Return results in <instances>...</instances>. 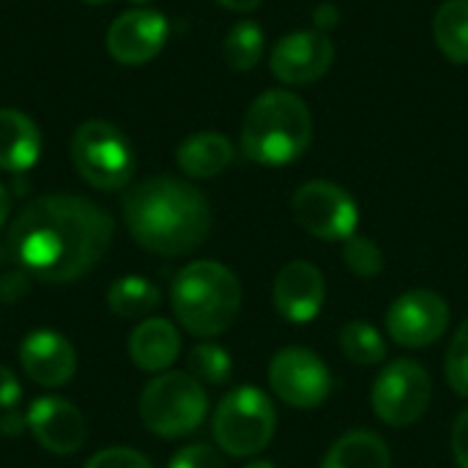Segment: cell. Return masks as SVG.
Masks as SVG:
<instances>
[{
	"instance_id": "obj_36",
	"label": "cell",
	"mask_w": 468,
	"mask_h": 468,
	"mask_svg": "<svg viewBox=\"0 0 468 468\" xmlns=\"http://www.w3.org/2000/svg\"><path fill=\"white\" fill-rule=\"evenodd\" d=\"M8 214H11V195H8V189L0 184V228L5 225Z\"/></svg>"
},
{
	"instance_id": "obj_1",
	"label": "cell",
	"mask_w": 468,
	"mask_h": 468,
	"mask_svg": "<svg viewBox=\"0 0 468 468\" xmlns=\"http://www.w3.org/2000/svg\"><path fill=\"white\" fill-rule=\"evenodd\" d=\"M112 217L80 195L30 200L8 230V250L19 269L41 282H71L88 274L112 241Z\"/></svg>"
},
{
	"instance_id": "obj_27",
	"label": "cell",
	"mask_w": 468,
	"mask_h": 468,
	"mask_svg": "<svg viewBox=\"0 0 468 468\" xmlns=\"http://www.w3.org/2000/svg\"><path fill=\"white\" fill-rule=\"evenodd\" d=\"M444 376H447V384L452 387V392L468 400V318L458 326V332L450 340Z\"/></svg>"
},
{
	"instance_id": "obj_13",
	"label": "cell",
	"mask_w": 468,
	"mask_h": 468,
	"mask_svg": "<svg viewBox=\"0 0 468 468\" xmlns=\"http://www.w3.org/2000/svg\"><path fill=\"white\" fill-rule=\"evenodd\" d=\"M167 33L170 25L162 11L132 8L112 19L107 30V52L123 66H143L162 52Z\"/></svg>"
},
{
	"instance_id": "obj_5",
	"label": "cell",
	"mask_w": 468,
	"mask_h": 468,
	"mask_svg": "<svg viewBox=\"0 0 468 468\" xmlns=\"http://www.w3.org/2000/svg\"><path fill=\"white\" fill-rule=\"evenodd\" d=\"M217 447L230 458L261 455L277 433V409L258 387H236L228 392L211 420Z\"/></svg>"
},
{
	"instance_id": "obj_8",
	"label": "cell",
	"mask_w": 468,
	"mask_h": 468,
	"mask_svg": "<svg viewBox=\"0 0 468 468\" xmlns=\"http://www.w3.org/2000/svg\"><path fill=\"white\" fill-rule=\"evenodd\" d=\"M433 400V378L417 359L387 362L370 389L373 414L389 428H411Z\"/></svg>"
},
{
	"instance_id": "obj_39",
	"label": "cell",
	"mask_w": 468,
	"mask_h": 468,
	"mask_svg": "<svg viewBox=\"0 0 468 468\" xmlns=\"http://www.w3.org/2000/svg\"><path fill=\"white\" fill-rule=\"evenodd\" d=\"M134 3H148V0H134Z\"/></svg>"
},
{
	"instance_id": "obj_20",
	"label": "cell",
	"mask_w": 468,
	"mask_h": 468,
	"mask_svg": "<svg viewBox=\"0 0 468 468\" xmlns=\"http://www.w3.org/2000/svg\"><path fill=\"white\" fill-rule=\"evenodd\" d=\"M321 468H392V452L378 433L359 428L343 433L326 450Z\"/></svg>"
},
{
	"instance_id": "obj_35",
	"label": "cell",
	"mask_w": 468,
	"mask_h": 468,
	"mask_svg": "<svg viewBox=\"0 0 468 468\" xmlns=\"http://www.w3.org/2000/svg\"><path fill=\"white\" fill-rule=\"evenodd\" d=\"M219 5H225V8H230V11H241V14H247V11H255L263 0H217Z\"/></svg>"
},
{
	"instance_id": "obj_37",
	"label": "cell",
	"mask_w": 468,
	"mask_h": 468,
	"mask_svg": "<svg viewBox=\"0 0 468 468\" xmlns=\"http://www.w3.org/2000/svg\"><path fill=\"white\" fill-rule=\"evenodd\" d=\"M244 468H277L271 461H250Z\"/></svg>"
},
{
	"instance_id": "obj_11",
	"label": "cell",
	"mask_w": 468,
	"mask_h": 468,
	"mask_svg": "<svg viewBox=\"0 0 468 468\" xmlns=\"http://www.w3.org/2000/svg\"><path fill=\"white\" fill-rule=\"evenodd\" d=\"M450 304L433 288H411L400 293L387 310V335L403 348H428L439 343L450 326Z\"/></svg>"
},
{
	"instance_id": "obj_38",
	"label": "cell",
	"mask_w": 468,
	"mask_h": 468,
	"mask_svg": "<svg viewBox=\"0 0 468 468\" xmlns=\"http://www.w3.org/2000/svg\"><path fill=\"white\" fill-rule=\"evenodd\" d=\"M82 3H93L96 5V3H107V0H82Z\"/></svg>"
},
{
	"instance_id": "obj_6",
	"label": "cell",
	"mask_w": 468,
	"mask_h": 468,
	"mask_svg": "<svg viewBox=\"0 0 468 468\" xmlns=\"http://www.w3.org/2000/svg\"><path fill=\"white\" fill-rule=\"evenodd\" d=\"M208 414V395L189 373L167 370L148 381L140 395V420L159 439L195 433Z\"/></svg>"
},
{
	"instance_id": "obj_4",
	"label": "cell",
	"mask_w": 468,
	"mask_h": 468,
	"mask_svg": "<svg viewBox=\"0 0 468 468\" xmlns=\"http://www.w3.org/2000/svg\"><path fill=\"white\" fill-rule=\"evenodd\" d=\"M170 304L189 335L217 337L241 313V282L219 261H195L173 277Z\"/></svg>"
},
{
	"instance_id": "obj_14",
	"label": "cell",
	"mask_w": 468,
	"mask_h": 468,
	"mask_svg": "<svg viewBox=\"0 0 468 468\" xmlns=\"http://www.w3.org/2000/svg\"><path fill=\"white\" fill-rule=\"evenodd\" d=\"M274 310L288 324H310L321 315L326 302V280L324 271L310 261H291L285 263L271 285Z\"/></svg>"
},
{
	"instance_id": "obj_3",
	"label": "cell",
	"mask_w": 468,
	"mask_h": 468,
	"mask_svg": "<svg viewBox=\"0 0 468 468\" xmlns=\"http://www.w3.org/2000/svg\"><path fill=\"white\" fill-rule=\"evenodd\" d=\"M313 143L307 104L285 88L263 90L241 121V154L266 167H282L304 156Z\"/></svg>"
},
{
	"instance_id": "obj_29",
	"label": "cell",
	"mask_w": 468,
	"mask_h": 468,
	"mask_svg": "<svg viewBox=\"0 0 468 468\" xmlns=\"http://www.w3.org/2000/svg\"><path fill=\"white\" fill-rule=\"evenodd\" d=\"M85 468H154V463L137 452V450H129V447H110V450H101L96 452Z\"/></svg>"
},
{
	"instance_id": "obj_23",
	"label": "cell",
	"mask_w": 468,
	"mask_h": 468,
	"mask_svg": "<svg viewBox=\"0 0 468 468\" xmlns=\"http://www.w3.org/2000/svg\"><path fill=\"white\" fill-rule=\"evenodd\" d=\"M340 351L351 365L359 367H376L387 359V343L381 337V332L367 324V321H348L340 329Z\"/></svg>"
},
{
	"instance_id": "obj_33",
	"label": "cell",
	"mask_w": 468,
	"mask_h": 468,
	"mask_svg": "<svg viewBox=\"0 0 468 468\" xmlns=\"http://www.w3.org/2000/svg\"><path fill=\"white\" fill-rule=\"evenodd\" d=\"M313 22H315V30L326 33L329 27H335V25L340 22V11H337V5H332V3H321V5H315V11H313Z\"/></svg>"
},
{
	"instance_id": "obj_32",
	"label": "cell",
	"mask_w": 468,
	"mask_h": 468,
	"mask_svg": "<svg viewBox=\"0 0 468 468\" xmlns=\"http://www.w3.org/2000/svg\"><path fill=\"white\" fill-rule=\"evenodd\" d=\"M27 288L30 285H27V274L25 271H8V274L0 277V299H5V302H14V299L25 296Z\"/></svg>"
},
{
	"instance_id": "obj_26",
	"label": "cell",
	"mask_w": 468,
	"mask_h": 468,
	"mask_svg": "<svg viewBox=\"0 0 468 468\" xmlns=\"http://www.w3.org/2000/svg\"><path fill=\"white\" fill-rule=\"evenodd\" d=\"M343 261H346L351 274L365 277V280L378 277L384 271V252H381V247L373 239L359 236V233H354L351 239L343 241Z\"/></svg>"
},
{
	"instance_id": "obj_15",
	"label": "cell",
	"mask_w": 468,
	"mask_h": 468,
	"mask_svg": "<svg viewBox=\"0 0 468 468\" xmlns=\"http://www.w3.org/2000/svg\"><path fill=\"white\" fill-rule=\"evenodd\" d=\"M27 431L52 455H74L88 439L85 417L63 398H36L27 409Z\"/></svg>"
},
{
	"instance_id": "obj_10",
	"label": "cell",
	"mask_w": 468,
	"mask_h": 468,
	"mask_svg": "<svg viewBox=\"0 0 468 468\" xmlns=\"http://www.w3.org/2000/svg\"><path fill=\"white\" fill-rule=\"evenodd\" d=\"M291 211L296 225L321 241H346L356 233L359 206L335 181H307L293 192Z\"/></svg>"
},
{
	"instance_id": "obj_18",
	"label": "cell",
	"mask_w": 468,
	"mask_h": 468,
	"mask_svg": "<svg viewBox=\"0 0 468 468\" xmlns=\"http://www.w3.org/2000/svg\"><path fill=\"white\" fill-rule=\"evenodd\" d=\"M41 156V132L19 110H0V170L25 173Z\"/></svg>"
},
{
	"instance_id": "obj_30",
	"label": "cell",
	"mask_w": 468,
	"mask_h": 468,
	"mask_svg": "<svg viewBox=\"0 0 468 468\" xmlns=\"http://www.w3.org/2000/svg\"><path fill=\"white\" fill-rule=\"evenodd\" d=\"M452 455H455V463L458 468H468V409H463L458 414V420L452 422Z\"/></svg>"
},
{
	"instance_id": "obj_17",
	"label": "cell",
	"mask_w": 468,
	"mask_h": 468,
	"mask_svg": "<svg viewBox=\"0 0 468 468\" xmlns=\"http://www.w3.org/2000/svg\"><path fill=\"white\" fill-rule=\"evenodd\" d=\"M181 354V335L167 318H145L129 337V356L145 373H167Z\"/></svg>"
},
{
	"instance_id": "obj_31",
	"label": "cell",
	"mask_w": 468,
	"mask_h": 468,
	"mask_svg": "<svg viewBox=\"0 0 468 468\" xmlns=\"http://www.w3.org/2000/svg\"><path fill=\"white\" fill-rule=\"evenodd\" d=\"M19 398H22V387H19L16 376L0 365V409L11 411L19 403Z\"/></svg>"
},
{
	"instance_id": "obj_9",
	"label": "cell",
	"mask_w": 468,
	"mask_h": 468,
	"mask_svg": "<svg viewBox=\"0 0 468 468\" xmlns=\"http://www.w3.org/2000/svg\"><path fill=\"white\" fill-rule=\"evenodd\" d=\"M269 387L277 400L291 409L310 411L324 406L335 392V376L329 365L310 348L288 346L269 362Z\"/></svg>"
},
{
	"instance_id": "obj_34",
	"label": "cell",
	"mask_w": 468,
	"mask_h": 468,
	"mask_svg": "<svg viewBox=\"0 0 468 468\" xmlns=\"http://www.w3.org/2000/svg\"><path fill=\"white\" fill-rule=\"evenodd\" d=\"M25 428H27V422H25L16 411H5V414L0 417V433H3V436H8V439L19 436Z\"/></svg>"
},
{
	"instance_id": "obj_28",
	"label": "cell",
	"mask_w": 468,
	"mask_h": 468,
	"mask_svg": "<svg viewBox=\"0 0 468 468\" xmlns=\"http://www.w3.org/2000/svg\"><path fill=\"white\" fill-rule=\"evenodd\" d=\"M167 468H225V458H222V450L219 447H211V444H186L181 447L173 458Z\"/></svg>"
},
{
	"instance_id": "obj_7",
	"label": "cell",
	"mask_w": 468,
	"mask_h": 468,
	"mask_svg": "<svg viewBox=\"0 0 468 468\" xmlns=\"http://www.w3.org/2000/svg\"><path fill=\"white\" fill-rule=\"evenodd\" d=\"M71 162L85 184L101 192L123 189L134 176V151L126 134L107 121H85L71 137Z\"/></svg>"
},
{
	"instance_id": "obj_19",
	"label": "cell",
	"mask_w": 468,
	"mask_h": 468,
	"mask_svg": "<svg viewBox=\"0 0 468 468\" xmlns=\"http://www.w3.org/2000/svg\"><path fill=\"white\" fill-rule=\"evenodd\" d=\"M233 156V143L219 132H197L186 137L176 151V162L189 178H214L230 167Z\"/></svg>"
},
{
	"instance_id": "obj_2",
	"label": "cell",
	"mask_w": 468,
	"mask_h": 468,
	"mask_svg": "<svg viewBox=\"0 0 468 468\" xmlns=\"http://www.w3.org/2000/svg\"><path fill=\"white\" fill-rule=\"evenodd\" d=\"M123 222L143 250L181 258L208 239L211 206L197 186L173 176H156L126 192Z\"/></svg>"
},
{
	"instance_id": "obj_16",
	"label": "cell",
	"mask_w": 468,
	"mask_h": 468,
	"mask_svg": "<svg viewBox=\"0 0 468 468\" xmlns=\"http://www.w3.org/2000/svg\"><path fill=\"white\" fill-rule=\"evenodd\" d=\"M19 365L25 376L38 387L58 389L74 378L77 354L63 335L52 329H36L19 346Z\"/></svg>"
},
{
	"instance_id": "obj_12",
	"label": "cell",
	"mask_w": 468,
	"mask_h": 468,
	"mask_svg": "<svg viewBox=\"0 0 468 468\" xmlns=\"http://www.w3.org/2000/svg\"><path fill=\"white\" fill-rule=\"evenodd\" d=\"M335 63V44L329 33L296 30L271 47L269 69L282 85H310L321 80Z\"/></svg>"
},
{
	"instance_id": "obj_25",
	"label": "cell",
	"mask_w": 468,
	"mask_h": 468,
	"mask_svg": "<svg viewBox=\"0 0 468 468\" xmlns=\"http://www.w3.org/2000/svg\"><path fill=\"white\" fill-rule=\"evenodd\" d=\"M186 373L203 387H222L233 376V359L217 343H197L186 356Z\"/></svg>"
},
{
	"instance_id": "obj_24",
	"label": "cell",
	"mask_w": 468,
	"mask_h": 468,
	"mask_svg": "<svg viewBox=\"0 0 468 468\" xmlns=\"http://www.w3.org/2000/svg\"><path fill=\"white\" fill-rule=\"evenodd\" d=\"M263 52H266V36H263L261 25L252 19L236 22L222 44L225 63L233 71H252L261 63Z\"/></svg>"
},
{
	"instance_id": "obj_22",
	"label": "cell",
	"mask_w": 468,
	"mask_h": 468,
	"mask_svg": "<svg viewBox=\"0 0 468 468\" xmlns=\"http://www.w3.org/2000/svg\"><path fill=\"white\" fill-rule=\"evenodd\" d=\"M162 304V293L143 277H121L107 291V307L118 318H151Z\"/></svg>"
},
{
	"instance_id": "obj_21",
	"label": "cell",
	"mask_w": 468,
	"mask_h": 468,
	"mask_svg": "<svg viewBox=\"0 0 468 468\" xmlns=\"http://www.w3.org/2000/svg\"><path fill=\"white\" fill-rule=\"evenodd\" d=\"M433 38L444 58L458 66L468 63V0H447L433 16Z\"/></svg>"
}]
</instances>
